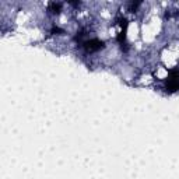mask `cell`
<instances>
[{"instance_id": "obj_1", "label": "cell", "mask_w": 179, "mask_h": 179, "mask_svg": "<svg viewBox=\"0 0 179 179\" xmlns=\"http://www.w3.org/2000/svg\"><path fill=\"white\" fill-rule=\"evenodd\" d=\"M84 45H86L87 50L93 52V50H98V49H101L104 43L101 42V41H98V39H91V41H87V42L84 43Z\"/></svg>"}]
</instances>
